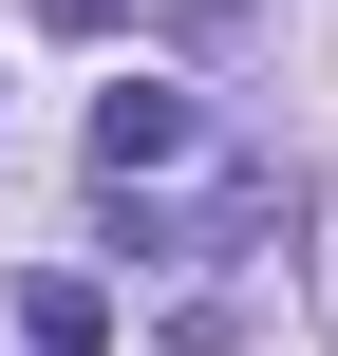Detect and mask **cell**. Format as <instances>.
<instances>
[{
    "label": "cell",
    "instance_id": "6da1fadb",
    "mask_svg": "<svg viewBox=\"0 0 338 356\" xmlns=\"http://www.w3.org/2000/svg\"><path fill=\"white\" fill-rule=\"evenodd\" d=\"M188 150H207V94H169V75H113V94H94V169H113V188H169Z\"/></svg>",
    "mask_w": 338,
    "mask_h": 356
},
{
    "label": "cell",
    "instance_id": "7a4b0ae2",
    "mask_svg": "<svg viewBox=\"0 0 338 356\" xmlns=\"http://www.w3.org/2000/svg\"><path fill=\"white\" fill-rule=\"evenodd\" d=\"M19 338L38 356H94L113 338V282H94V263H38V282H19Z\"/></svg>",
    "mask_w": 338,
    "mask_h": 356
}]
</instances>
